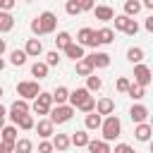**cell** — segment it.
I'll return each instance as SVG.
<instances>
[{
  "label": "cell",
  "instance_id": "obj_1",
  "mask_svg": "<svg viewBox=\"0 0 153 153\" xmlns=\"http://www.w3.org/2000/svg\"><path fill=\"white\" fill-rule=\"evenodd\" d=\"M100 131H103V139L105 141H115L117 136H120V131H122V122H120V117L117 115H105V120L100 122V127H98Z\"/></svg>",
  "mask_w": 153,
  "mask_h": 153
},
{
  "label": "cell",
  "instance_id": "obj_2",
  "mask_svg": "<svg viewBox=\"0 0 153 153\" xmlns=\"http://www.w3.org/2000/svg\"><path fill=\"white\" fill-rule=\"evenodd\" d=\"M48 120L53 122V124H65V122H69L72 120V115H74V108L72 105H65V103H57L55 108L50 105V110H48Z\"/></svg>",
  "mask_w": 153,
  "mask_h": 153
},
{
  "label": "cell",
  "instance_id": "obj_3",
  "mask_svg": "<svg viewBox=\"0 0 153 153\" xmlns=\"http://www.w3.org/2000/svg\"><path fill=\"white\" fill-rule=\"evenodd\" d=\"M36 22H38V26H41V36H43V33H53L55 26H57V14L50 12V10H45L43 14L36 17Z\"/></svg>",
  "mask_w": 153,
  "mask_h": 153
},
{
  "label": "cell",
  "instance_id": "obj_4",
  "mask_svg": "<svg viewBox=\"0 0 153 153\" xmlns=\"http://www.w3.org/2000/svg\"><path fill=\"white\" fill-rule=\"evenodd\" d=\"M41 93V86H38V81H19L17 84V96H22L24 100H31V98H36Z\"/></svg>",
  "mask_w": 153,
  "mask_h": 153
},
{
  "label": "cell",
  "instance_id": "obj_5",
  "mask_svg": "<svg viewBox=\"0 0 153 153\" xmlns=\"http://www.w3.org/2000/svg\"><path fill=\"white\" fill-rule=\"evenodd\" d=\"M50 105H53V96L45 93V91H41V93L33 98V108H31V110H33L36 115H48Z\"/></svg>",
  "mask_w": 153,
  "mask_h": 153
},
{
  "label": "cell",
  "instance_id": "obj_6",
  "mask_svg": "<svg viewBox=\"0 0 153 153\" xmlns=\"http://www.w3.org/2000/svg\"><path fill=\"white\" fill-rule=\"evenodd\" d=\"M76 43H81V45H91V48L100 45V41H98V36H96V31H93V29H88V26H84V29L76 33Z\"/></svg>",
  "mask_w": 153,
  "mask_h": 153
},
{
  "label": "cell",
  "instance_id": "obj_7",
  "mask_svg": "<svg viewBox=\"0 0 153 153\" xmlns=\"http://www.w3.org/2000/svg\"><path fill=\"white\" fill-rule=\"evenodd\" d=\"M134 81L141 84V86H148V84H151V67L136 62V65H134Z\"/></svg>",
  "mask_w": 153,
  "mask_h": 153
},
{
  "label": "cell",
  "instance_id": "obj_8",
  "mask_svg": "<svg viewBox=\"0 0 153 153\" xmlns=\"http://www.w3.org/2000/svg\"><path fill=\"white\" fill-rule=\"evenodd\" d=\"M29 110H31V108H29V103H26L24 98H19V100H14V103L10 105V120H12V122H17V120H19L22 115H26Z\"/></svg>",
  "mask_w": 153,
  "mask_h": 153
},
{
  "label": "cell",
  "instance_id": "obj_9",
  "mask_svg": "<svg viewBox=\"0 0 153 153\" xmlns=\"http://www.w3.org/2000/svg\"><path fill=\"white\" fill-rule=\"evenodd\" d=\"M91 12H93L96 19H100V22H112V17H115V10H112L110 5H93Z\"/></svg>",
  "mask_w": 153,
  "mask_h": 153
},
{
  "label": "cell",
  "instance_id": "obj_10",
  "mask_svg": "<svg viewBox=\"0 0 153 153\" xmlns=\"http://www.w3.org/2000/svg\"><path fill=\"white\" fill-rule=\"evenodd\" d=\"M151 134H153V129H151V124H148L146 120H143V122H136V129H134L136 141H148Z\"/></svg>",
  "mask_w": 153,
  "mask_h": 153
},
{
  "label": "cell",
  "instance_id": "obj_11",
  "mask_svg": "<svg viewBox=\"0 0 153 153\" xmlns=\"http://www.w3.org/2000/svg\"><path fill=\"white\" fill-rule=\"evenodd\" d=\"M24 53H26L29 57H38V55L43 53V43H41L38 38H29L26 45H24Z\"/></svg>",
  "mask_w": 153,
  "mask_h": 153
},
{
  "label": "cell",
  "instance_id": "obj_12",
  "mask_svg": "<svg viewBox=\"0 0 153 153\" xmlns=\"http://www.w3.org/2000/svg\"><path fill=\"white\" fill-rule=\"evenodd\" d=\"M62 50H65V55H67V57H72L74 62H76L79 57H84V45H81V43H74V41H72V43H67Z\"/></svg>",
  "mask_w": 153,
  "mask_h": 153
},
{
  "label": "cell",
  "instance_id": "obj_13",
  "mask_svg": "<svg viewBox=\"0 0 153 153\" xmlns=\"http://www.w3.org/2000/svg\"><path fill=\"white\" fill-rule=\"evenodd\" d=\"M53 122L50 120H38V124H33V129L38 131V136L41 139H48V136H53Z\"/></svg>",
  "mask_w": 153,
  "mask_h": 153
},
{
  "label": "cell",
  "instance_id": "obj_14",
  "mask_svg": "<svg viewBox=\"0 0 153 153\" xmlns=\"http://www.w3.org/2000/svg\"><path fill=\"white\" fill-rule=\"evenodd\" d=\"M12 26H14V17L10 14V10H0V33L12 31Z\"/></svg>",
  "mask_w": 153,
  "mask_h": 153
},
{
  "label": "cell",
  "instance_id": "obj_15",
  "mask_svg": "<svg viewBox=\"0 0 153 153\" xmlns=\"http://www.w3.org/2000/svg\"><path fill=\"white\" fill-rule=\"evenodd\" d=\"M91 72H93L91 57H86V55L79 57V60H76V74H79V76H86V74H91Z\"/></svg>",
  "mask_w": 153,
  "mask_h": 153
},
{
  "label": "cell",
  "instance_id": "obj_16",
  "mask_svg": "<svg viewBox=\"0 0 153 153\" xmlns=\"http://www.w3.org/2000/svg\"><path fill=\"white\" fill-rule=\"evenodd\" d=\"M88 93H91L88 88H74V91H69L67 100H69V105H72V108H76V105H79V103H81V100H84Z\"/></svg>",
  "mask_w": 153,
  "mask_h": 153
},
{
  "label": "cell",
  "instance_id": "obj_17",
  "mask_svg": "<svg viewBox=\"0 0 153 153\" xmlns=\"http://www.w3.org/2000/svg\"><path fill=\"white\" fill-rule=\"evenodd\" d=\"M129 117H131V122H143V120H148V108L146 105H131Z\"/></svg>",
  "mask_w": 153,
  "mask_h": 153
},
{
  "label": "cell",
  "instance_id": "obj_18",
  "mask_svg": "<svg viewBox=\"0 0 153 153\" xmlns=\"http://www.w3.org/2000/svg\"><path fill=\"white\" fill-rule=\"evenodd\" d=\"M100 122H103V115H100V112H96V110L86 112V120H84L86 129H98V127H100Z\"/></svg>",
  "mask_w": 153,
  "mask_h": 153
},
{
  "label": "cell",
  "instance_id": "obj_19",
  "mask_svg": "<svg viewBox=\"0 0 153 153\" xmlns=\"http://www.w3.org/2000/svg\"><path fill=\"white\" fill-rule=\"evenodd\" d=\"M69 143L76 146V148H86V143H88V134H86L84 129H79V131H74V134L69 136Z\"/></svg>",
  "mask_w": 153,
  "mask_h": 153
},
{
  "label": "cell",
  "instance_id": "obj_20",
  "mask_svg": "<svg viewBox=\"0 0 153 153\" xmlns=\"http://www.w3.org/2000/svg\"><path fill=\"white\" fill-rule=\"evenodd\" d=\"M86 148L91 151V153H110V141H91L88 139V143H86Z\"/></svg>",
  "mask_w": 153,
  "mask_h": 153
},
{
  "label": "cell",
  "instance_id": "obj_21",
  "mask_svg": "<svg viewBox=\"0 0 153 153\" xmlns=\"http://www.w3.org/2000/svg\"><path fill=\"white\" fill-rule=\"evenodd\" d=\"M124 93H127V96H131L134 100H141V98L146 96V86H141V84H136V81H134V84H129V86H127V91H124Z\"/></svg>",
  "mask_w": 153,
  "mask_h": 153
},
{
  "label": "cell",
  "instance_id": "obj_22",
  "mask_svg": "<svg viewBox=\"0 0 153 153\" xmlns=\"http://www.w3.org/2000/svg\"><path fill=\"white\" fill-rule=\"evenodd\" d=\"M112 110H115V100L112 98H100L96 103V112H100V115H110Z\"/></svg>",
  "mask_w": 153,
  "mask_h": 153
},
{
  "label": "cell",
  "instance_id": "obj_23",
  "mask_svg": "<svg viewBox=\"0 0 153 153\" xmlns=\"http://www.w3.org/2000/svg\"><path fill=\"white\" fill-rule=\"evenodd\" d=\"M88 57H91V62H93V69L110 65V55H108V53H93V55H88Z\"/></svg>",
  "mask_w": 153,
  "mask_h": 153
},
{
  "label": "cell",
  "instance_id": "obj_24",
  "mask_svg": "<svg viewBox=\"0 0 153 153\" xmlns=\"http://www.w3.org/2000/svg\"><path fill=\"white\" fill-rule=\"evenodd\" d=\"M72 143H69V136L67 134H55L53 136V148H57V151H67Z\"/></svg>",
  "mask_w": 153,
  "mask_h": 153
},
{
  "label": "cell",
  "instance_id": "obj_25",
  "mask_svg": "<svg viewBox=\"0 0 153 153\" xmlns=\"http://www.w3.org/2000/svg\"><path fill=\"white\" fill-rule=\"evenodd\" d=\"M96 36H98V41H100L103 45H108V43H112V41H115V31H112V29H108V26H105V29H98V31H96Z\"/></svg>",
  "mask_w": 153,
  "mask_h": 153
},
{
  "label": "cell",
  "instance_id": "obj_26",
  "mask_svg": "<svg viewBox=\"0 0 153 153\" xmlns=\"http://www.w3.org/2000/svg\"><path fill=\"white\" fill-rule=\"evenodd\" d=\"M31 74H33L36 79H45V76H48V65H45V62H33V65H31Z\"/></svg>",
  "mask_w": 153,
  "mask_h": 153
},
{
  "label": "cell",
  "instance_id": "obj_27",
  "mask_svg": "<svg viewBox=\"0 0 153 153\" xmlns=\"http://www.w3.org/2000/svg\"><path fill=\"white\" fill-rule=\"evenodd\" d=\"M50 96H53V103H67L69 88H67V86H57V88H55V91H53Z\"/></svg>",
  "mask_w": 153,
  "mask_h": 153
},
{
  "label": "cell",
  "instance_id": "obj_28",
  "mask_svg": "<svg viewBox=\"0 0 153 153\" xmlns=\"http://www.w3.org/2000/svg\"><path fill=\"white\" fill-rule=\"evenodd\" d=\"M141 12V2L139 0H127L124 2V14L127 17H134V14H139Z\"/></svg>",
  "mask_w": 153,
  "mask_h": 153
},
{
  "label": "cell",
  "instance_id": "obj_29",
  "mask_svg": "<svg viewBox=\"0 0 153 153\" xmlns=\"http://www.w3.org/2000/svg\"><path fill=\"white\" fill-rule=\"evenodd\" d=\"M127 60H129L131 65L141 62V60H143V48H139V45H136V48H129V50H127Z\"/></svg>",
  "mask_w": 153,
  "mask_h": 153
},
{
  "label": "cell",
  "instance_id": "obj_30",
  "mask_svg": "<svg viewBox=\"0 0 153 153\" xmlns=\"http://www.w3.org/2000/svg\"><path fill=\"white\" fill-rule=\"evenodd\" d=\"M100 86H103V79H100V76H96L93 72L86 74V88H88V91H98Z\"/></svg>",
  "mask_w": 153,
  "mask_h": 153
},
{
  "label": "cell",
  "instance_id": "obj_31",
  "mask_svg": "<svg viewBox=\"0 0 153 153\" xmlns=\"http://www.w3.org/2000/svg\"><path fill=\"white\" fill-rule=\"evenodd\" d=\"M26 57H29V55H26L24 50H12V55H10V62H12L14 67H22V65L26 62Z\"/></svg>",
  "mask_w": 153,
  "mask_h": 153
},
{
  "label": "cell",
  "instance_id": "obj_32",
  "mask_svg": "<svg viewBox=\"0 0 153 153\" xmlns=\"http://www.w3.org/2000/svg\"><path fill=\"white\" fill-rule=\"evenodd\" d=\"M14 124H19V129L29 131V129H33V124H36V122H33V117H31V115L26 112V115H22V117H19V120H17Z\"/></svg>",
  "mask_w": 153,
  "mask_h": 153
},
{
  "label": "cell",
  "instance_id": "obj_33",
  "mask_svg": "<svg viewBox=\"0 0 153 153\" xmlns=\"http://www.w3.org/2000/svg\"><path fill=\"white\" fill-rule=\"evenodd\" d=\"M0 134H2V141H17V127H5L2 124V129H0Z\"/></svg>",
  "mask_w": 153,
  "mask_h": 153
},
{
  "label": "cell",
  "instance_id": "obj_34",
  "mask_svg": "<svg viewBox=\"0 0 153 153\" xmlns=\"http://www.w3.org/2000/svg\"><path fill=\"white\" fill-rule=\"evenodd\" d=\"M76 108H79L81 112H91V110H96V100H93V96H86Z\"/></svg>",
  "mask_w": 153,
  "mask_h": 153
},
{
  "label": "cell",
  "instance_id": "obj_35",
  "mask_svg": "<svg viewBox=\"0 0 153 153\" xmlns=\"http://www.w3.org/2000/svg\"><path fill=\"white\" fill-rule=\"evenodd\" d=\"M33 146H31V141L29 139H17L14 141V151H19V153H29Z\"/></svg>",
  "mask_w": 153,
  "mask_h": 153
},
{
  "label": "cell",
  "instance_id": "obj_36",
  "mask_svg": "<svg viewBox=\"0 0 153 153\" xmlns=\"http://www.w3.org/2000/svg\"><path fill=\"white\" fill-rule=\"evenodd\" d=\"M67 43H72V36H69L67 31H60L57 38H55V45H57V48H65Z\"/></svg>",
  "mask_w": 153,
  "mask_h": 153
},
{
  "label": "cell",
  "instance_id": "obj_37",
  "mask_svg": "<svg viewBox=\"0 0 153 153\" xmlns=\"http://www.w3.org/2000/svg\"><path fill=\"white\" fill-rule=\"evenodd\" d=\"M60 60H62V57H60V53H57V50H50V53L45 55V65H48V67L60 65Z\"/></svg>",
  "mask_w": 153,
  "mask_h": 153
},
{
  "label": "cell",
  "instance_id": "obj_38",
  "mask_svg": "<svg viewBox=\"0 0 153 153\" xmlns=\"http://www.w3.org/2000/svg\"><path fill=\"white\" fill-rule=\"evenodd\" d=\"M112 19H115V29H117V31H124V26H127L129 17H127V14H115Z\"/></svg>",
  "mask_w": 153,
  "mask_h": 153
},
{
  "label": "cell",
  "instance_id": "obj_39",
  "mask_svg": "<svg viewBox=\"0 0 153 153\" xmlns=\"http://www.w3.org/2000/svg\"><path fill=\"white\" fill-rule=\"evenodd\" d=\"M65 12H67L69 17H76V14L81 12V10H79V5H76L74 0H67V2H65Z\"/></svg>",
  "mask_w": 153,
  "mask_h": 153
},
{
  "label": "cell",
  "instance_id": "obj_40",
  "mask_svg": "<svg viewBox=\"0 0 153 153\" xmlns=\"http://www.w3.org/2000/svg\"><path fill=\"white\" fill-rule=\"evenodd\" d=\"M124 33H129V36H136V33H139V24H136V19L129 17V22H127V26H124Z\"/></svg>",
  "mask_w": 153,
  "mask_h": 153
},
{
  "label": "cell",
  "instance_id": "obj_41",
  "mask_svg": "<svg viewBox=\"0 0 153 153\" xmlns=\"http://www.w3.org/2000/svg\"><path fill=\"white\" fill-rule=\"evenodd\" d=\"M74 2L79 5V10H81V12H91V10H93V5H96L93 0H74Z\"/></svg>",
  "mask_w": 153,
  "mask_h": 153
},
{
  "label": "cell",
  "instance_id": "obj_42",
  "mask_svg": "<svg viewBox=\"0 0 153 153\" xmlns=\"http://www.w3.org/2000/svg\"><path fill=\"white\" fill-rule=\"evenodd\" d=\"M127 86H129V79L120 76V79H117V91H120V93H124V91H127Z\"/></svg>",
  "mask_w": 153,
  "mask_h": 153
},
{
  "label": "cell",
  "instance_id": "obj_43",
  "mask_svg": "<svg viewBox=\"0 0 153 153\" xmlns=\"http://www.w3.org/2000/svg\"><path fill=\"white\" fill-rule=\"evenodd\" d=\"M115 153H131V148H129L127 143H117V146H115Z\"/></svg>",
  "mask_w": 153,
  "mask_h": 153
},
{
  "label": "cell",
  "instance_id": "obj_44",
  "mask_svg": "<svg viewBox=\"0 0 153 153\" xmlns=\"http://www.w3.org/2000/svg\"><path fill=\"white\" fill-rule=\"evenodd\" d=\"M38 151H41V153H48V151H53V143L43 141V143H38Z\"/></svg>",
  "mask_w": 153,
  "mask_h": 153
},
{
  "label": "cell",
  "instance_id": "obj_45",
  "mask_svg": "<svg viewBox=\"0 0 153 153\" xmlns=\"http://www.w3.org/2000/svg\"><path fill=\"white\" fill-rule=\"evenodd\" d=\"M14 7V0H0V10H12Z\"/></svg>",
  "mask_w": 153,
  "mask_h": 153
},
{
  "label": "cell",
  "instance_id": "obj_46",
  "mask_svg": "<svg viewBox=\"0 0 153 153\" xmlns=\"http://www.w3.org/2000/svg\"><path fill=\"white\" fill-rule=\"evenodd\" d=\"M31 31H33L36 36H41V26H38V22H36V19L31 22Z\"/></svg>",
  "mask_w": 153,
  "mask_h": 153
},
{
  "label": "cell",
  "instance_id": "obj_47",
  "mask_svg": "<svg viewBox=\"0 0 153 153\" xmlns=\"http://www.w3.org/2000/svg\"><path fill=\"white\" fill-rule=\"evenodd\" d=\"M143 26H146V31H153V17H148V19H146V24H143Z\"/></svg>",
  "mask_w": 153,
  "mask_h": 153
},
{
  "label": "cell",
  "instance_id": "obj_48",
  "mask_svg": "<svg viewBox=\"0 0 153 153\" xmlns=\"http://www.w3.org/2000/svg\"><path fill=\"white\" fill-rule=\"evenodd\" d=\"M141 7H146V10H153V0H143V2H141Z\"/></svg>",
  "mask_w": 153,
  "mask_h": 153
},
{
  "label": "cell",
  "instance_id": "obj_49",
  "mask_svg": "<svg viewBox=\"0 0 153 153\" xmlns=\"http://www.w3.org/2000/svg\"><path fill=\"white\" fill-rule=\"evenodd\" d=\"M2 53H5V41L0 38V55H2Z\"/></svg>",
  "mask_w": 153,
  "mask_h": 153
},
{
  "label": "cell",
  "instance_id": "obj_50",
  "mask_svg": "<svg viewBox=\"0 0 153 153\" xmlns=\"http://www.w3.org/2000/svg\"><path fill=\"white\" fill-rule=\"evenodd\" d=\"M5 69V60H2V55H0V72Z\"/></svg>",
  "mask_w": 153,
  "mask_h": 153
},
{
  "label": "cell",
  "instance_id": "obj_51",
  "mask_svg": "<svg viewBox=\"0 0 153 153\" xmlns=\"http://www.w3.org/2000/svg\"><path fill=\"white\" fill-rule=\"evenodd\" d=\"M2 124H5V115H0V129H2Z\"/></svg>",
  "mask_w": 153,
  "mask_h": 153
},
{
  "label": "cell",
  "instance_id": "obj_52",
  "mask_svg": "<svg viewBox=\"0 0 153 153\" xmlns=\"http://www.w3.org/2000/svg\"><path fill=\"white\" fill-rule=\"evenodd\" d=\"M0 115H7V112H5V108H2V103H0Z\"/></svg>",
  "mask_w": 153,
  "mask_h": 153
},
{
  "label": "cell",
  "instance_id": "obj_53",
  "mask_svg": "<svg viewBox=\"0 0 153 153\" xmlns=\"http://www.w3.org/2000/svg\"><path fill=\"white\" fill-rule=\"evenodd\" d=\"M0 98H2V86H0Z\"/></svg>",
  "mask_w": 153,
  "mask_h": 153
},
{
  "label": "cell",
  "instance_id": "obj_54",
  "mask_svg": "<svg viewBox=\"0 0 153 153\" xmlns=\"http://www.w3.org/2000/svg\"><path fill=\"white\" fill-rule=\"evenodd\" d=\"M26 2H31V0H26Z\"/></svg>",
  "mask_w": 153,
  "mask_h": 153
}]
</instances>
